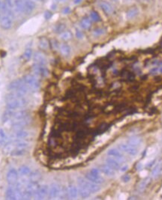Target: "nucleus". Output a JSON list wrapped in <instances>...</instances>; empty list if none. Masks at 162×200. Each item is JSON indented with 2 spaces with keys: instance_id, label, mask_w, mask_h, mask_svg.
I'll return each mask as SVG.
<instances>
[{
  "instance_id": "39",
  "label": "nucleus",
  "mask_w": 162,
  "mask_h": 200,
  "mask_svg": "<svg viewBox=\"0 0 162 200\" xmlns=\"http://www.w3.org/2000/svg\"><path fill=\"white\" fill-rule=\"evenodd\" d=\"M49 74L48 69L45 67V65H41V69H40V76L47 77Z\"/></svg>"
},
{
  "instance_id": "34",
  "label": "nucleus",
  "mask_w": 162,
  "mask_h": 200,
  "mask_svg": "<svg viewBox=\"0 0 162 200\" xmlns=\"http://www.w3.org/2000/svg\"><path fill=\"white\" fill-rule=\"evenodd\" d=\"M80 26L84 29H90L91 26V20L89 18H84L81 21H80Z\"/></svg>"
},
{
  "instance_id": "51",
  "label": "nucleus",
  "mask_w": 162,
  "mask_h": 200,
  "mask_svg": "<svg viewBox=\"0 0 162 200\" xmlns=\"http://www.w3.org/2000/svg\"><path fill=\"white\" fill-rule=\"evenodd\" d=\"M2 2L0 0V17L2 16Z\"/></svg>"
},
{
  "instance_id": "25",
  "label": "nucleus",
  "mask_w": 162,
  "mask_h": 200,
  "mask_svg": "<svg viewBox=\"0 0 162 200\" xmlns=\"http://www.w3.org/2000/svg\"><path fill=\"white\" fill-rule=\"evenodd\" d=\"M101 170L103 173H105L106 175L108 176H113L115 175V170H113L111 167H110L109 166L105 164V165H102L101 167Z\"/></svg>"
},
{
  "instance_id": "18",
  "label": "nucleus",
  "mask_w": 162,
  "mask_h": 200,
  "mask_svg": "<svg viewBox=\"0 0 162 200\" xmlns=\"http://www.w3.org/2000/svg\"><path fill=\"white\" fill-rule=\"evenodd\" d=\"M27 112L26 110H18L17 112H13V115H12V122L13 121H17V120L22 119V118H26V116H28L27 115Z\"/></svg>"
},
{
  "instance_id": "21",
  "label": "nucleus",
  "mask_w": 162,
  "mask_h": 200,
  "mask_svg": "<svg viewBox=\"0 0 162 200\" xmlns=\"http://www.w3.org/2000/svg\"><path fill=\"white\" fill-rule=\"evenodd\" d=\"M86 178H87V180L90 181L95 184H102L104 182V179L102 178L96 177V176L93 175L90 172L87 173V174L86 175Z\"/></svg>"
},
{
  "instance_id": "8",
  "label": "nucleus",
  "mask_w": 162,
  "mask_h": 200,
  "mask_svg": "<svg viewBox=\"0 0 162 200\" xmlns=\"http://www.w3.org/2000/svg\"><path fill=\"white\" fill-rule=\"evenodd\" d=\"M6 179L9 185H15L18 179V172L15 169H11L8 170L6 175Z\"/></svg>"
},
{
  "instance_id": "38",
  "label": "nucleus",
  "mask_w": 162,
  "mask_h": 200,
  "mask_svg": "<svg viewBox=\"0 0 162 200\" xmlns=\"http://www.w3.org/2000/svg\"><path fill=\"white\" fill-rule=\"evenodd\" d=\"M90 18H91V20L95 22H98L101 20L100 16L96 11H92L91 14H90Z\"/></svg>"
},
{
  "instance_id": "33",
  "label": "nucleus",
  "mask_w": 162,
  "mask_h": 200,
  "mask_svg": "<svg viewBox=\"0 0 162 200\" xmlns=\"http://www.w3.org/2000/svg\"><path fill=\"white\" fill-rule=\"evenodd\" d=\"M32 56V50L31 48H27L23 53L22 58H23V60L25 62H28V61L30 60V59Z\"/></svg>"
},
{
  "instance_id": "6",
  "label": "nucleus",
  "mask_w": 162,
  "mask_h": 200,
  "mask_svg": "<svg viewBox=\"0 0 162 200\" xmlns=\"http://www.w3.org/2000/svg\"><path fill=\"white\" fill-rule=\"evenodd\" d=\"M13 19L6 14H2L0 17V26L4 30H8L11 28L13 23Z\"/></svg>"
},
{
  "instance_id": "37",
  "label": "nucleus",
  "mask_w": 162,
  "mask_h": 200,
  "mask_svg": "<svg viewBox=\"0 0 162 200\" xmlns=\"http://www.w3.org/2000/svg\"><path fill=\"white\" fill-rule=\"evenodd\" d=\"M65 25L64 23H59L55 27V32L56 33H62L63 32H65Z\"/></svg>"
},
{
  "instance_id": "4",
  "label": "nucleus",
  "mask_w": 162,
  "mask_h": 200,
  "mask_svg": "<svg viewBox=\"0 0 162 200\" xmlns=\"http://www.w3.org/2000/svg\"><path fill=\"white\" fill-rule=\"evenodd\" d=\"M32 118L29 116H26V118H22V119L17 120V121H13L12 122V128L14 130H21L24 128L26 126L29 125L31 122Z\"/></svg>"
},
{
  "instance_id": "41",
  "label": "nucleus",
  "mask_w": 162,
  "mask_h": 200,
  "mask_svg": "<svg viewBox=\"0 0 162 200\" xmlns=\"http://www.w3.org/2000/svg\"><path fill=\"white\" fill-rule=\"evenodd\" d=\"M90 173H91L93 175L96 176V177H101V176H100V171H99L98 169H93V170L90 171Z\"/></svg>"
},
{
  "instance_id": "52",
  "label": "nucleus",
  "mask_w": 162,
  "mask_h": 200,
  "mask_svg": "<svg viewBox=\"0 0 162 200\" xmlns=\"http://www.w3.org/2000/svg\"><path fill=\"white\" fill-rule=\"evenodd\" d=\"M83 0H74V4H79L82 2Z\"/></svg>"
},
{
  "instance_id": "48",
  "label": "nucleus",
  "mask_w": 162,
  "mask_h": 200,
  "mask_svg": "<svg viewBox=\"0 0 162 200\" xmlns=\"http://www.w3.org/2000/svg\"><path fill=\"white\" fill-rule=\"evenodd\" d=\"M70 11H71V9L68 7H66V8H64L62 12H63V14H68V13H70Z\"/></svg>"
},
{
  "instance_id": "44",
  "label": "nucleus",
  "mask_w": 162,
  "mask_h": 200,
  "mask_svg": "<svg viewBox=\"0 0 162 200\" xmlns=\"http://www.w3.org/2000/svg\"><path fill=\"white\" fill-rule=\"evenodd\" d=\"M76 37H77L78 39H82V38H84V34H83V32H81V31L77 29V30H76Z\"/></svg>"
},
{
  "instance_id": "45",
  "label": "nucleus",
  "mask_w": 162,
  "mask_h": 200,
  "mask_svg": "<svg viewBox=\"0 0 162 200\" xmlns=\"http://www.w3.org/2000/svg\"><path fill=\"white\" fill-rule=\"evenodd\" d=\"M52 15H53V14H52L50 11H45V13H44V18H45L46 20H50V19L51 18Z\"/></svg>"
},
{
  "instance_id": "7",
  "label": "nucleus",
  "mask_w": 162,
  "mask_h": 200,
  "mask_svg": "<svg viewBox=\"0 0 162 200\" xmlns=\"http://www.w3.org/2000/svg\"><path fill=\"white\" fill-rule=\"evenodd\" d=\"M61 191H62V188H61L60 185L56 183L52 184L50 188H49V198L51 199L58 198V197L60 196Z\"/></svg>"
},
{
  "instance_id": "2",
  "label": "nucleus",
  "mask_w": 162,
  "mask_h": 200,
  "mask_svg": "<svg viewBox=\"0 0 162 200\" xmlns=\"http://www.w3.org/2000/svg\"><path fill=\"white\" fill-rule=\"evenodd\" d=\"M23 81L25 82V83L28 86V87L29 88L30 91H36L39 88L40 83L39 81L38 80L35 76L32 74H27L23 78Z\"/></svg>"
},
{
  "instance_id": "32",
  "label": "nucleus",
  "mask_w": 162,
  "mask_h": 200,
  "mask_svg": "<svg viewBox=\"0 0 162 200\" xmlns=\"http://www.w3.org/2000/svg\"><path fill=\"white\" fill-rule=\"evenodd\" d=\"M26 149H15L10 153V155L12 157H20L23 156L26 154Z\"/></svg>"
},
{
  "instance_id": "47",
  "label": "nucleus",
  "mask_w": 162,
  "mask_h": 200,
  "mask_svg": "<svg viewBox=\"0 0 162 200\" xmlns=\"http://www.w3.org/2000/svg\"><path fill=\"white\" fill-rule=\"evenodd\" d=\"M52 44H53V47L55 49V50H57V49L59 48V47H58V43L56 41H53Z\"/></svg>"
},
{
  "instance_id": "43",
  "label": "nucleus",
  "mask_w": 162,
  "mask_h": 200,
  "mask_svg": "<svg viewBox=\"0 0 162 200\" xmlns=\"http://www.w3.org/2000/svg\"><path fill=\"white\" fill-rule=\"evenodd\" d=\"M4 2L6 4V5L8 7V8H11V9H13V7H14V3H13L11 0H4Z\"/></svg>"
},
{
  "instance_id": "46",
  "label": "nucleus",
  "mask_w": 162,
  "mask_h": 200,
  "mask_svg": "<svg viewBox=\"0 0 162 200\" xmlns=\"http://www.w3.org/2000/svg\"><path fill=\"white\" fill-rule=\"evenodd\" d=\"M128 169V165L123 166L122 167H121V168H120V172H125L127 171Z\"/></svg>"
},
{
  "instance_id": "42",
  "label": "nucleus",
  "mask_w": 162,
  "mask_h": 200,
  "mask_svg": "<svg viewBox=\"0 0 162 200\" xmlns=\"http://www.w3.org/2000/svg\"><path fill=\"white\" fill-rule=\"evenodd\" d=\"M131 180V176L129 175H123L122 177V182H124V183H128V182L130 181Z\"/></svg>"
},
{
  "instance_id": "3",
  "label": "nucleus",
  "mask_w": 162,
  "mask_h": 200,
  "mask_svg": "<svg viewBox=\"0 0 162 200\" xmlns=\"http://www.w3.org/2000/svg\"><path fill=\"white\" fill-rule=\"evenodd\" d=\"M77 183H78L79 186H82L87 188L91 193H96L100 190L101 189V187L99 186V184L93 183L89 180H85L83 178H79L77 179Z\"/></svg>"
},
{
  "instance_id": "30",
  "label": "nucleus",
  "mask_w": 162,
  "mask_h": 200,
  "mask_svg": "<svg viewBox=\"0 0 162 200\" xmlns=\"http://www.w3.org/2000/svg\"><path fill=\"white\" fill-rule=\"evenodd\" d=\"M139 13H140L139 10H138L137 8H132L127 11V13H126V17H127V18L128 19L135 18V17L139 14Z\"/></svg>"
},
{
  "instance_id": "49",
  "label": "nucleus",
  "mask_w": 162,
  "mask_h": 200,
  "mask_svg": "<svg viewBox=\"0 0 162 200\" xmlns=\"http://www.w3.org/2000/svg\"><path fill=\"white\" fill-rule=\"evenodd\" d=\"M155 160H154V161H152V162H150L149 164L148 165H147V167H148V168H150V167H152L153 164H155Z\"/></svg>"
},
{
  "instance_id": "10",
  "label": "nucleus",
  "mask_w": 162,
  "mask_h": 200,
  "mask_svg": "<svg viewBox=\"0 0 162 200\" xmlns=\"http://www.w3.org/2000/svg\"><path fill=\"white\" fill-rule=\"evenodd\" d=\"M119 148L122 151L128 154L129 155H131V156H135L137 154V149L134 146H130V145L121 144L119 146Z\"/></svg>"
},
{
  "instance_id": "27",
  "label": "nucleus",
  "mask_w": 162,
  "mask_h": 200,
  "mask_svg": "<svg viewBox=\"0 0 162 200\" xmlns=\"http://www.w3.org/2000/svg\"><path fill=\"white\" fill-rule=\"evenodd\" d=\"M59 50H60L61 53L64 56H68L71 53V47L67 44H62L59 46Z\"/></svg>"
},
{
  "instance_id": "50",
  "label": "nucleus",
  "mask_w": 162,
  "mask_h": 200,
  "mask_svg": "<svg viewBox=\"0 0 162 200\" xmlns=\"http://www.w3.org/2000/svg\"><path fill=\"white\" fill-rule=\"evenodd\" d=\"M143 169V165L141 164H138L137 166V170H141Z\"/></svg>"
},
{
  "instance_id": "29",
  "label": "nucleus",
  "mask_w": 162,
  "mask_h": 200,
  "mask_svg": "<svg viewBox=\"0 0 162 200\" xmlns=\"http://www.w3.org/2000/svg\"><path fill=\"white\" fill-rule=\"evenodd\" d=\"M151 180L152 178L150 177H147L146 178L143 179V180L140 183L139 186H138V190H139L140 191L145 190L146 188L148 187V185L149 184L150 182H151Z\"/></svg>"
},
{
  "instance_id": "13",
  "label": "nucleus",
  "mask_w": 162,
  "mask_h": 200,
  "mask_svg": "<svg viewBox=\"0 0 162 200\" xmlns=\"http://www.w3.org/2000/svg\"><path fill=\"white\" fill-rule=\"evenodd\" d=\"M50 41L46 37H41L38 40V47L41 50H47L50 48Z\"/></svg>"
},
{
  "instance_id": "40",
  "label": "nucleus",
  "mask_w": 162,
  "mask_h": 200,
  "mask_svg": "<svg viewBox=\"0 0 162 200\" xmlns=\"http://www.w3.org/2000/svg\"><path fill=\"white\" fill-rule=\"evenodd\" d=\"M105 32V29H102V28H99V29H95L94 32H93V35H96V36H99V35H103Z\"/></svg>"
},
{
  "instance_id": "11",
  "label": "nucleus",
  "mask_w": 162,
  "mask_h": 200,
  "mask_svg": "<svg viewBox=\"0 0 162 200\" xmlns=\"http://www.w3.org/2000/svg\"><path fill=\"white\" fill-rule=\"evenodd\" d=\"M78 189L77 187L74 185H70L67 188V194H68V198L71 199H74L78 196Z\"/></svg>"
},
{
  "instance_id": "15",
  "label": "nucleus",
  "mask_w": 162,
  "mask_h": 200,
  "mask_svg": "<svg viewBox=\"0 0 162 200\" xmlns=\"http://www.w3.org/2000/svg\"><path fill=\"white\" fill-rule=\"evenodd\" d=\"M162 172V163L159 162L155 166L154 168L152 171V178H157L161 175Z\"/></svg>"
},
{
  "instance_id": "20",
  "label": "nucleus",
  "mask_w": 162,
  "mask_h": 200,
  "mask_svg": "<svg viewBox=\"0 0 162 200\" xmlns=\"http://www.w3.org/2000/svg\"><path fill=\"white\" fill-rule=\"evenodd\" d=\"M100 7L104 12L107 14H111L113 12V8L110 3L107 2H102L100 3Z\"/></svg>"
},
{
  "instance_id": "17",
  "label": "nucleus",
  "mask_w": 162,
  "mask_h": 200,
  "mask_svg": "<svg viewBox=\"0 0 162 200\" xmlns=\"http://www.w3.org/2000/svg\"><path fill=\"white\" fill-rule=\"evenodd\" d=\"M5 198L6 199H16L15 198V186L14 185H10L6 190L5 192Z\"/></svg>"
},
{
  "instance_id": "14",
  "label": "nucleus",
  "mask_w": 162,
  "mask_h": 200,
  "mask_svg": "<svg viewBox=\"0 0 162 200\" xmlns=\"http://www.w3.org/2000/svg\"><path fill=\"white\" fill-rule=\"evenodd\" d=\"M107 165L109 166L110 167L113 169L114 170H118L119 169H120V165L119 162L117 161L115 158H108L105 161Z\"/></svg>"
},
{
  "instance_id": "53",
  "label": "nucleus",
  "mask_w": 162,
  "mask_h": 200,
  "mask_svg": "<svg viewBox=\"0 0 162 200\" xmlns=\"http://www.w3.org/2000/svg\"><path fill=\"white\" fill-rule=\"evenodd\" d=\"M57 1L59 2H65L67 1V0H57Z\"/></svg>"
},
{
  "instance_id": "23",
  "label": "nucleus",
  "mask_w": 162,
  "mask_h": 200,
  "mask_svg": "<svg viewBox=\"0 0 162 200\" xmlns=\"http://www.w3.org/2000/svg\"><path fill=\"white\" fill-rule=\"evenodd\" d=\"M28 176H29V181L38 182L41 178V173L38 170H36V171L31 172L30 174Z\"/></svg>"
},
{
  "instance_id": "16",
  "label": "nucleus",
  "mask_w": 162,
  "mask_h": 200,
  "mask_svg": "<svg viewBox=\"0 0 162 200\" xmlns=\"http://www.w3.org/2000/svg\"><path fill=\"white\" fill-rule=\"evenodd\" d=\"M35 8V4L32 0H25L24 2V11L26 14H29L32 12Z\"/></svg>"
},
{
  "instance_id": "36",
  "label": "nucleus",
  "mask_w": 162,
  "mask_h": 200,
  "mask_svg": "<svg viewBox=\"0 0 162 200\" xmlns=\"http://www.w3.org/2000/svg\"><path fill=\"white\" fill-rule=\"evenodd\" d=\"M60 38L61 39L63 40V41H69V40L71 39V38H72V33H71L70 31H65V32H63L62 33H61Z\"/></svg>"
},
{
  "instance_id": "19",
  "label": "nucleus",
  "mask_w": 162,
  "mask_h": 200,
  "mask_svg": "<svg viewBox=\"0 0 162 200\" xmlns=\"http://www.w3.org/2000/svg\"><path fill=\"white\" fill-rule=\"evenodd\" d=\"M108 155H109V156L113 157V158H116V159L119 162V161H123L122 155L121 152H120L119 151L117 150V149H110V150L108 152Z\"/></svg>"
},
{
  "instance_id": "12",
  "label": "nucleus",
  "mask_w": 162,
  "mask_h": 200,
  "mask_svg": "<svg viewBox=\"0 0 162 200\" xmlns=\"http://www.w3.org/2000/svg\"><path fill=\"white\" fill-rule=\"evenodd\" d=\"M34 61H35V63H38L41 65H45L46 57L42 52L38 51L34 55Z\"/></svg>"
},
{
  "instance_id": "26",
  "label": "nucleus",
  "mask_w": 162,
  "mask_h": 200,
  "mask_svg": "<svg viewBox=\"0 0 162 200\" xmlns=\"http://www.w3.org/2000/svg\"><path fill=\"white\" fill-rule=\"evenodd\" d=\"M78 192H79V194L80 195V196L84 199L90 197V195H91V193H92L90 192V191L87 188L84 187H82V186H79Z\"/></svg>"
},
{
  "instance_id": "31",
  "label": "nucleus",
  "mask_w": 162,
  "mask_h": 200,
  "mask_svg": "<svg viewBox=\"0 0 162 200\" xmlns=\"http://www.w3.org/2000/svg\"><path fill=\"white\" fill-rule=\"evenodd\" d=\"M31 170L27 166H22L19 168L18 173L20 176H27L30 174Z\"/></svg>"
},
{
  "instance_id": "5",
  "label": "nucleus",
  "mask_w": 162,
  "mask_h": 200,
  "mask_svg": "<svg viewBox=\"0 0 162 200\" xmlns=\"http://www.w3.org/2000/svg\"><path fill=\"white\" fill-rule=\"evenodd\" d=\"M49 194V187L47 185H41L34 194L35 199H44Z\"/></svg>"
},
{
  "instance_id": "28",
  "label": "nucleus",
  "mask_w": 162,
  "mask_h": 200,
  "mask_svg": "<svg viewBox=\"0 0 162 200\" xmlns=\"http://www.w3.org/2000/svg\"><path fill=\"white\" fill-rule=\"evenodd\" d=\"M128 143L130 146H134V147H136V146H139L141 143V139L140 137H136V136H134V137H130L128 140Z\"/></svg>"
},
{
  "instance_id": "9",
  "label": "nucleus",
  "mask_w": 162,
  "mask_h": 200,
  "mask_svg": "<svg viewBox=\"0 0 162 200\" xmlns=\"http://www.w3.org/2000/svg\"><path fill=\"white\" fill-rule=\"evenodd\" d=\"M29 133L27 130H25L23 129L18 130H14V133L11 136V138H12V142L13 141H18V140H23V139H26V137H29Z\"/></svg>"
},
{
  "instance_id": "22",
  "label": "nucleus",
  "mask_w": 162,
  "mask_h": 200,
  "mask_svg": "<svg viewBox=\"0 0 162 200\" xmlns=\"http://www.w3.org/2000/svg\"><path fill=\"white\" fill-rule=\"evenodd\" d=\"M23 83V79H18L16 80L12 81V82L8 85V90H10V91H15V90H17V88L22 85Z\"/></svg>"
},
{
  "instance_id": "35",
  "label": "nucleus",
  "mask_w": 162,
  "mask_h": 200,
  "mask_svg": "<svg viewBox=\"0 0 162 200\" xmlns=\"http://www.w3.org/2000/svg\"><path fill=\"white\" fill-rule=\"evenodd\" d=\"M13 111L11 109H7V110L4 112L3 115H2V121L3 122H6L7 121H9L13 115Z\"/></svg>"
},
{
  "instance_id": "1",
  "label": "nucleus",
  "mask_w": 162,
  "mask_h": 200,
  "mask_svg": "<svg viewBox=\"0 0 162 200\" xmlns=\"http://www.w3.org/2000/svg\"><path fill=\"white\" fill-rule=\"evenodd\" d=\"M27 105V100L24 97H20L6 102L7 109L14 110V109L23 108Z\"/></svg>"
},
{
  "instance_id": "24",
  "label": "nucleus",
  "mask_w": 162,
  "mask_h": 200,
  "mask_svg": "<svg viewBox=\"0 0 162 200\" xmlns=\"http://www.w3.org/2000/svg\"><path fill=\"white\" fill-rule=\"evenodd\" d=\"M24 2L25 0H14V6L17 12L24 11Z\"/></svg>"
}]
</instances>
